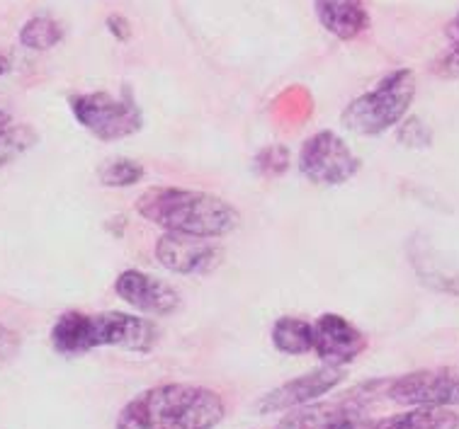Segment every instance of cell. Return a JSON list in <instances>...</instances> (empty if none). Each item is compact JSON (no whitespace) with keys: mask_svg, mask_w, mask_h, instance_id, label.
Returning a JSON list of instances; mask_svg holds the SVG:
<instances>
[{"mask_svg":"<svg viewBox=\"0 0 459 429\" xmlns=\"http://www.w3.org/2000/svg\"><path fill=\"white\" fill-rule=\"evenodd\" d=\"M224 413V400L212 388L166 383L129 400L117 429H214Z\"/></svg>","mask_w":459,"mask_h":429,"instance_id":"6da1fadb","label":"cell"},{"mask_svg":"<svg viewBox=\"0 0 459 429\" xmlns=\"http://www.w3.org/2000/svg\"><path fill=\"white\" fill-rule=\"evenodd\" d=\"M136 211L168 233L200 238H221L241 223L238 209L226 199L180 187H151L136 202Z\"/></svg>","mask_w":459,"mask_h":429,"instance_id":"7a4b0ae2","label":"cell"},{"mask_svg":"<svg viewBox=\"0 0 459 429\" xmlns=\"http://www.w3.org/2000/svg\"><path fill=\"white\" fill-rule=\"evenodd\" d=\"M159 339L156 325L129 313H78L68 311L51 328V345L61 355H85L95 347H122L151 352Z\"/></svg>","mask_w":459,"mask_h":429,"instance_id":"3957f363","label":"cell"},{"mask_svg":"<svg viewBox=\"0 0 459 429\" xmlns=\"http://www.w3.org/2000/svg\"><path fill=\"white\" fill-rule=\"evenodd\" d=\"M413 98H416V75L409 68H399L385 75L375 90L352 99L342 109V124L362 136L385 133L406 116Z\"/></svg>","mask_w":459,"mask_h":429,"instance_id":"277c9868","label":"cell"},{"mask_svg":"<svg viewBox=\"0 0 459 429\" xmlns=\"http://www.w3.org/2000/svg\"><path fill=\"white\" fill-rule=\"evenodd\" d=\"M71 109L78 124L100 141L125 139L142 129V109L136 107L129 90H125V98H115L109 92L74 95Z\"/></svg>","mask_w":459,"mask_h":429,"instance_id":"5b68a950","label":"cell"},{"mask_svg":"<svg viewBox=\"0 0 459 429\" xmlns=\"http://www.w3.org/2000/svg\"><path fill=\"white\" fill-rule=\"evenodd\" d=\"M299 170L316 184H342L355 177L359 160L338 133L318 132L301 146Z\"/></svg>","mask_w":459,"mask_h":429,"instance_id":"8992f818","label":"cell"},{"mask_svg":"<svg viewBox=\"0 0 459 429\" xmlns=\"http://www.w3.org/2000/svg\"><path fill=\"white\" fill-rule=\"evenodd\" d=\"M386 396L392 398L394 403L416 405V408L459 405V366L406 373L386 386Z\"/></svg>","mask_w":459,"mask_h":429,"instance_id":"52a82bcc","label":"cell"},{"mask_svg":"<svg viewBox=\"0 0 459 429\" xmlns=\"http://www.w3.org/2000/svg\"><path fill=\"white\" fill-rule=\"evenodd\" d=\"M159 262L176 274H209L224 260V250L214 238L166 233L156 243Z\"/></svg>","mask_w":459,"mask_h":429,"instance_id":"ba28073f","label":"cell"},{"mask_svg":"<svg viewBox=\"0 0 459 429\" xmlns=\"http://www.w3.org/2000/svg\"><path fill=\"white\" fill-rule=\"evenodd\" d=\"M342 379H345V373H342L341 366H321L316 372L304 373L299 379L287 381L284 386L270 390L265 398H260L258 410L267 415L304 408V405H309L311 400H316L328 390H333Z\"/></svg>","mask_w":459,"mask_h":429,"instance_id":"9c48e42d","label":"cell"},{"mask_svg":"<svg viewBox=\"0 0 459 429\" xmlns=\"http://www.w3.org/2000/svg\"><path fill=\"white\" fill-rule=\"evenodd\" d=\"M115 291L122 301L149 315H170L180 308V294L168 281L139 270H126L115 281Z\"/></svg>","mask_w":459,"mask_h":429,"instance_id":"30bf717a","label":"cell"},{"mask_svg":"<svg viewBox=\"0 0 459 429\" xmlns=\"http://www.w3.org/2000/svg\"><path fill=\"white\" fill-rule=\"evenodd\" d=\"M365 347V335L342 315L324 313L314 322V352L326 366H342L358 359Z\"/></svg>","mask_w":459,"mask_h":429,"instance_id":"8fae6325","label":"cell"},{"mask_svg":"<svg viewBox=\"0 0 459 429\" xmlns=\"http://www.w3.org/2000/svg\"><path fill=\"white\" fill-rule=\"evenodd\" d=\"M365 405L348 403H316L294 408L284 415L277 429H359L365 425Z\"/></svg>","mask_w":459,"mask_h":429,"instance_id":"7c38bea8","label":"cell"},{"mask_svg":"<svg viewBox=\"0 0 459 429\" xmlns=\"http://www.w3.org/2000/svg\"><path fill=\"white\" fill-rule=\"evenodd\" d=\"M318 22L338 39H355L369 27V13L362 0H314Z\"/></svg>","mask_w":459,"mask_h":429,"instance_id":"4fadbf2b","label":"cell"},{"mask_svg":"<svg viewBox=\"0 0 459 429\" xmlns=\"http://www.w3.org/2000/svg\"><path fill=\"white\" fill-rule=\"evenodd\" d=\"M459 417L447 408H416L411 413L365 422L359 429H457Z\"/></svg>","mask_w":459,"mask_h":429,"instance_id":"5bb4252c","label":"cell"},{"mask_svg":"<svg viewBox=\"0 0 459 429\" xmlns=\"http://www.w3.org/2000/svg\"><path fill=\"white\" fill-rule=\"evenodd\" d=\"M273 342L284 355H309L314 352V322L284 315L273 325Z\"/></svg>","mask_w":459,"mask_h":429,"instance_id":"9a60e30c","label":"cell"},{"mask_svg":"<svg viewBox=\"0 0 459 429\" xmlns=\"http://www.w3.org/2000/svg\"><path fill=\"white\" fill-rule=\"evenodd\" d=\"M61 37H64V30L51 17H32L20 30V42L25 44L27 49L34 51H44L56 47L61 42Z\"/></svg>","mask_w":459,"mask_h":429,"instance_id":"2e32d148","label":"cell"},{"mask_svg":"<svg viewBox=\"0 0 459 429\" xmlns=\"http://www.w3.org/2000/svg\"><path fill=\"white\" fill-rule=\"evenodd\" d=\"M37 143V133L30 126H5L0 129V167L13 163Z\"/></svg>","mask_w":459,"mask_h":429,"instance_id":"e0dca14e","label":"cell"},{"mask_svg":"<svg viewBox=\"0 0 459 429\" xmlns=\"http://www.w3.org/2000/svg\"><path fill=\"white\" fill-rule=\"evenodd\" d=\"M143 166L129 158H117V160H109L108 166L100 167V182L105 187H129L143 177Z\"/></svg>","mask_w":459,"mask_h":429,"instance_id":"ac0fdd59","label":"cell"},{"mask_svg":"<svg viewBox=\"0 0 459 429\" xmlns=\"http://www.w3.org/2000/svg\"><path fill=\"white\" fill-rule=\"evenodd\" d=\"M258 170L265 175H280L284 173V167H287V160H290V153L282 146H270L260 153L258 158Z\"/></svg>","mask_w":459,"mask_h":429,"instance_id":"d6986e66","label":"cell"},{"mask_svg":"<svg viewBox=\"0 0 459 429\" xmlns=\"http://www.w3.org/2000/svg\"><path fill=\"white\" fill-rule=\"evenodd\" d=\"M435 73L445 75V78H459V42L443 58L435 61Z\"/></svg>","mask_w":459,"mask_h":429,"instance_id":"ffe728a7","label":"cell"},{"mask_svg":"<svg viewBox=\"0 0 459 429\" xmlns=\"http://www.w3.org/2000/svg\"><path fill=\"white\" fill-rule=\"evenodd\" d=\"M17 347H20V339L15 338V332H10L8 328L0 325V364L13 359L17 352Z\"/></svg>","mask_w":459,"mask_h":429,"instance_id":"44dd1931","label":"cell"},{"mask_svg":"<svg viewBox=\"0 0 459 429\" xmlns=\"http://www.w3.org/2000/svg\"><path fill=\"white\" fill-rule=\"evenodd\" d=\"M108 27H109V32L115 34L119 42H126V39H129V34H132V27H129V22H126L122 15L109 17Z\"/></svg>","mask_w":459,"mask_h":429,"instance_id":"7402d4cb","label":"cell"},{"mask_svg":"<svg viewBox=\"0 0 459 429\" xmlns=\"http://www.w3.org/2000/svg\"><path fill=\"white\" fill-rule=\"evenodd\" d=\"M10 71V61L5 56H0V75H5Z\"/></svg>","mask_w":459,"mask_h":429,"instance_id":"603a6c76","label":"cell"},{"mask_svg":"<svg viewBox=\"0 0 459 429\" xmlns=\"http://www.w3.org/2000/svg\"><path fill=\"white\" fill-rule=\"evenodd\" d=\"M5 126H10V116L8 112H3V109H0V129H5Z\"/></svg>","mask_w":459,"mask_h":429,"instance_id":"cb8c5ba5","label":"cell"},{"mask_svg":"<svg viewBox=\"0 0 459 429\" xmlns=\"http://www.w3.org/2000/svg\"><path fill=\"white\" fill-rule=\"evenodd\" d=\"M457 27H459V15H457Z\"/></svg>","mask_w":459,"mask_h":429,"instance_id":"d4e9b609","label":"cell"}]
</instances>
